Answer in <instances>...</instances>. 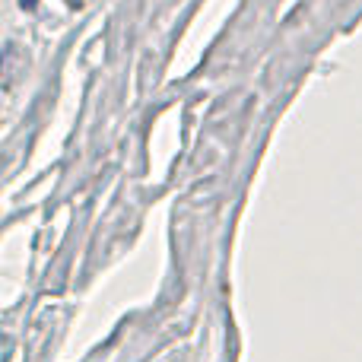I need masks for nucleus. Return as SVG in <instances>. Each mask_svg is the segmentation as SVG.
Segmentation results:
<instances>
[{
    "label": "nucleus",
    "instance_id": "f257e3e1",
    "mask_svg": "<svg viewBox=\"0 0 362 362\" xmlns=\"http://www.w3.org/2000/svg\"><path fill=\"white\" fill-rule=\"evenodd\" d=\"M35 4H38V0H23V6H25V10H35Z\"/></svg>",
    "mask_w": 362,
    "mask_h": 362
}]
</instances>
